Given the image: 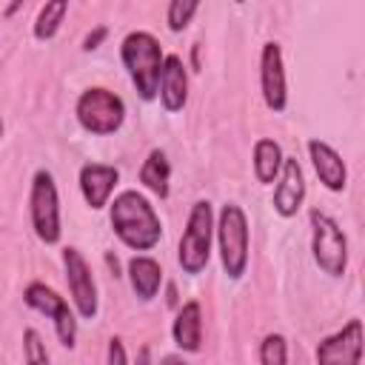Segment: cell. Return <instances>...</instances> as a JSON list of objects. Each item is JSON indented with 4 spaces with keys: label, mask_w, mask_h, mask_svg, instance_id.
I'll use <instances>...</instances> for the list:
<instances>
[{
    "label": "cell",
    "mask_w": 365,
    "mask_h": 365,
    "mask_svg": "<svg viewBox=\"0 0 365 365\" xmlns=\"http://www.w3.org/2000/svg\"><path fill=\"white\" fill-rule=\"evenodd\" d=\"M108 222L117 240L131 251H151L163 237V222L145 194L128 188L108 202Z\"/></svg>",
    "instance_id": "obj_1"
},
{
    "label": "cell",
    "mask_w": 365,
    "mask_h": 365,
    "mask_svg": "<svg viewBox=\"0 0 365 365\" xmlns=\"http://www.w3.org/2000/svg\"><path fill=\"white\" fill-rule=\"evenodd\" d=\"M120 60L125 66V74L140 94V100L151 103L160 88V71H163V46L151 31H131L120 43Z\"/></svg>",
    "instance_id": "obj_2"
},
{
    "label": "cell",
    "mask_w": 365,
    "mask_h": 365,
    "mask_svg": "<svg viewBox=\"0 0 365 365\" xmlns=\"http://www.w3.org/2000/svg\"><path fill=\"white\" fill-rule=\"evenodd\" d=\"M211 240H214V208L208 200H197L188 211V220L177 245V262L182 274L197 277L205 271L211 259Z\"/></svg>",
    "instance_id": "obj_3"
},
{
    "label": "cell",
    "mask_w": 365,
    "mask_h": 365,
    "mask_svg": "<svg viewBox=\"0 0 365 365\" xmlns=\"http://www.w3.org/2000/svg\"><path fill=\"white\" fill-rule=\"evenodd\" d=\"M220 265L228 279H242L248 268V217L237 202H225L214 222Z\"/></svg>",
    "instance_id": "obj_4"
},
{
    "label": "cell",
    "mask_w": 365,
    "mask_h": 365,
    "mask_svg": "<svg viewBox=\"0 0 365 365\" xmlns=\"http://www.w3.org/2000/svg\"><path fill=\"white\" fill-rule=\"evenodd\" d=\"M74 114H77V123H80L83 131H88L94 137H108V134L123 128V123H125V103L111 88L91 86V88H86L77 97Z\"/></svg>",
    "instance_id": "obj_5"
},
{
    "label": "cell",
    "mask_w": 365,
    "mask_h": 365,
    "mask_svg": "<svg viewBox=\"0 0 365 365\" xmlns=\"http://www.w3.org/2000/svg\"><path fill=\"white\" fill-rule=\"evenodd\" d=\"M29 217H31V228L37 234L40 242L46 245H57L63 237V222H60V194L54 185L51 171L37 168L31 177V188H29Z\"/></svg>",
    "instance_id": "obj_6"
},
{
    "label": "cell",
    "mask_w": 365,
    "mask_h": 365,
    "mask_svg": "<svg viewBox=\"0 0 365 365\" xmlns=\"http://www.w3.org/2000/svg\"><path fill=\"white\" fill-rule=\"evenodd\" d=\"M308 222H311V254H314V262L319 265L322 274L328 277H342L345 268H348V240L339 228V222L314 208L308 214Z\"/></svg>",
    "instance_id": "obj_7"
},
{
    "label": "cell",
    "mask_w": 365,
    "mask_h": 365,
    "mask_svg": "<svg viewBox=\"0 0 365 365\" xmlns=\"http://www.w3.org/2000/svg\"><path fill=\"white\" fill-rule=\"evenodd\" d=\"M23 302L40 314H46L51 322H54V331H57V339L60 345L66 348H74L77 345V314L74 308L66 302V297H60L51 285L46 282H29L26 291H23Z\"/></svg>",
    "instance_id": "obj_8"
},
{
    "label": "cell",
    "mask_w": 365,
    "mask_h": 365,
    "mask_svg": "<svg viewBox=\"0 0 365 365\" xmlns=\"http://www.w3.org/2000/svg\"><path fill=\"white\" fill-rule=\"evenodd\" d=\"M63 268H66V282H68V294L74 302V311L80 319H94L100 311V299H97V282L91 274V265L86 262V257L80 254V248L66 245L63 248Z\"/></svg>",
    "instance_id": "obj_9"
},
{
    "label": "cell",
    "mask_w": 365,
    "mask_h": 365,
    "mask_svg": "<svg viewBox=\"0 0 365 365\" xmlns=\"http://www.w3.org/2000/svg\"><path fill=\"white\" fill-rule=\"evenodd\" d=\"M259 88H262L265 106L274 114H282L288 108V83H285L282 48L277 40H268L259 51Z\"/></svg>",
    "instance_id": "obj_10"
},
{
    "label": "cell",
    "mask_w": 365,
    "mask_h": 365,
    "mask_svg": "<svg viewBox=\"0 0 365 365\" xmlns=\"http://www.w3.org/2000/svg\"><path fill=\"white\" fill-rule=\"evenodd\" d=\"M362 359V322L351 319L336 334L317 345V365H359Z\"/></svg>",
    "instance_id": "obj_11"
},
{
    "label": "cell",
    "mask_w": 365,
    "mask_h": 365,
    "mask_svg": "<svg viewBox=\"0 0 365 365\" xmlns=\"http://www.w3.org/2000/svg\"><path fill=\"white\" fill-rule=\"evenodd\" d=\"M302 200H305V177H302V168H299L297 157H285L282 160V168H279V177H277V188H274L271 205H274V211L282 220H291L302 208Z\"/></svg>",
    "instance_id": "obj_12"
},
{
    "label": "cell",
    "mask_w": 365,
    "mask_h": 365,
    "mask_svg": "<svg viewBox=\"0 0 365 365\" xmlns=\"http://www.w3.org/2000/svg\"><path fill=\"white\" fill-rule=\"evenodd\" d=\"M77 182H80V194H83L86 205L91 211H100L108 205V200L120 182V171L106 163H86L77 174Z\"/></svg>",
    "instance_id": "obj_13"
},
{
    "label": "cell",
    "mask_w": 365,
    "mask_h": 365,
    "mask_svg": "<svg viewBox=\"0 0 365 365\" xmlns=\"http://www.w3.org/2000/svg\"><path fill=\"white\" fill-rule=\"evenodd\" d=\"M157 97L168 114H177L188 103V71L180 54H165L163 71H160V88Z\"/></svg>",
    "instance_id": "obj_14"
},
{
    "label": "cell",
    "mask_w": 365,
    "mask_h": 365,
    "mask_svg": "<svg viewBox=\"0 0 365 365\" xmlns=\"http://www.w3.org/2000/svg\"><path fill=\"white\" fill-rule=\"evenodd\" d=\"M308 157H311V165H314L319 182L328 191H345L348 168H345L342 157L336 154V148H331L325 140H308Z\"/></svg>",
    "instance_id": "obj_15"
},
{
    "label": "cell",
    "mask_w": 365,
    "mask_h": 365,
    "mask_svg": "<svg viewBox=\"0 0 365 365\" xmlns=\"http://www.w3.org/2000/svg\"><path fill=\"white\" fill-rule=\"evenodd\" d=\"M171 336H174V345L185 354H197L202 348V305L197 299H188L177 308Z\"/></svg>",
    "instance_id": "obj_16"
},
{
    "label": "cell",
    "mask_w": 365,
    "mask_h": 365,
    "mask_svg": "<svg viewBox=\"0 0 365 365\" xmlns=\"http://www.w3.org/2000/svg\"><path fill=\"white\" fill-rule=\"evenodd\" d=\"M128 282L140 302H151L163 285V265L148 254H134L128 259Z\"/></svg>",
    "instance_id": "obj_17"
},
{
    "label": "cell",
    "mask_w": 365,
    "mask_h": 365,
    "mask_svg": "<svg viewBox=\"0 0 365 365\" xmlns=\"http://www.w3.org/2000/svg\"><path fill=\"white\" fill-rule=\"evenodd\" d=\"M282 160H285L282 145L271 137H259L254 143V177H257V182H262V185L277 182Z\"/></svg>",
    "instance_id": "obj_18"
},
{
    "label": "cell",
    "mask_w": 365,
    "mask_h": 365,
    "mask_svg": "<svg viewBox=\"0 0 365 365\" xmlns=\"http://www.w3.org/2000/svg\"><path fill=\"white\" fill-rule=\"evenodd\" d=\"M168 180H171V165H168L165 151H163V148H151L148 157H145L143 165H140V182H143L154 197L165 200L168 191H171V188H168Z\"/></svg>",
    "instance_id": "obj_19"
},
{
    "label": "cell",
    "mask_w": 365,
    "mask_h": 365,
    "mask_svg": "<svg viewBox=\"0 0 365 365\" xmlns=\"http://www.w3.org/2000/svg\"><path fill=\"white\" fill-rule=\"evenodd\" d=\"M66 11H68V0H48V3L37 11L34 29H31L34 40H40V43L54 40V37H57V31H60V26H63Z\"/></svg>",
    "instance_id": "obj_20"
},
{
    "label": "cell",
    "mask_w": 365,
    "mask_h": 365,
    "mask_svg": "<svg viewBox=\"0 0 365 365\" xmlns=\"http://www.w3.org/2000/svg\"><path fill=\"white\" fill-rule=\"evenodd\" d=\"M259 365H288V342L282 334H265L259 342Z\"/></svg>",
    "instance_id": "obj_21"
},
{
    "label": "cell",
    "mask_w": 365,
    "mask_h": 365,
    "mask_svg": "<svg viewBox=\"0 0 365 365\" xmlns=\"http://www.w3.org/2000/svg\"><path fill=\"white\" fill-rule=\"evenodd\" d=\"M197 11H200L197 0H171L168 9H165V23H168L171 31H182Z\"/></svg>",
    "instance_id": "obj_22"
},
{
    "label": "cell",
    "mask_w": 365,
    "mask_h": 365,
    "mask_svg": "<svg viewBox=\"0 0 365 365\" xmlns=\"http://www.w3.org/2000/svg\"><path fill=\"white\" fill-rule=\"evenodd\" d=\"M23 359H26V365H51L46 342H43L37 328H26L23 331Z\"/></svg>",
    "instance_id": "obj_23"
},
{
    "label": "cell",
    "mask_w": 365,
    "mask_h": 365,
    "mask_svg": "<svg viewBox=\"0 0 365 365\" xmlns=\"http://www.w3.org/2000/svg\"><path fill=\"white\" fill-rule=\"evenodd\" d=\"M106 365H128V354L120 336H111L106 345Z\"/></svg>",
    "instance_id": "obj_24"
},
{
    "label": "cell",
    "mask_w": 365,
    "mask_h": 365,
    "mask_svg": "<svg viewBox=\"0 0 365 365\" xmlns=\"http://www.w3.org/2000/svg\"><path fill=\"white\" fill-rule=\"evenodd\" d=\"M108 37V29L106 26H94L86 37H83V51H94V48H100V43Z\"/></svg>",
    "instance_id": "obj_25"
},
{
    "label": "cell",
    "mask_w": 365,
    "mask_h": 365,
    "mask_svg": "<svg viewBox=\"0 0 365 365\" xmlns=\"http://www.w3.org/2000/svg\"><path fill=\"white\" fill-rule=\"evenodd\" d=\"M137 365H151V351H148V345H143V348L137 351Z\"/></svg>",
    "instance_id": "obj_26"
},
{
    "label": "cell",
    "mask_w": 365,
    "mask_h": 365,
    "mask_svg": "<svg viewBox=\"0 0 365 365\" xmlns=\"http://www.w3.org/2000/svg\"><path fill=\"white\" fill-rule=\"evenodd\" d=\"M160 365H188L182 356H174V354H168V356H163L160 359Z\"/></svg>",
    "instance_id": "obj_27"
},
{
    "label": "cell",
    "mask_w": 365,
    "mask_h": 365,
    "mask_svg": "<svg viewBox=\"0 0 365 365\" xmlns=\"http://www.w3.org/2000/svg\"><path fill=\"white\" fill-rule=\"evenodd\" d=\"M191 66H194V71H200V43L191 46Z\"/></svg>",
    "instance_id": "obj_28"
},
{
    "label": "cell",
    "mask_w": 365,
    "mask_h": 365,
    "mask_svg": "<svg viewBox=\"0 0 365 365\" xmlns=\"http://www.w3.org/2000/svg\"><path fill=\"white\" fill-rule=\"evenodd\" d=\"M168 305H171V308L177 305V291H174V285H168Z\"/></svg>",
    "instance_id": "obj_29"
},
{
    "label": "cell",
    "mask_w": 365,
    "mask_h": 365,
    "mask_svg": "<svg viewBox=\"0 0 365 365\" xmlns=\"http://www.w3.org/2000/svg\"><path fill=\"white\" fill-rule=\"evenodd\" d=\"M20 6H23V3H20V0H17V3H11V6H6V17H9V14H14V11H17V9H20Z\"/></svg>",
    "instance_id": "obj_30"
},
{
    "label": "cell",
    "mask_w": 365,
    "mask_h": 365,
    "mask_svg": "<svg viewBox=\"0 0 365 365\" xmlns=\"http://www.w3.org/2000/svg\"><path fill=\"white\" fill-rule=\"evenodd\" d=\"M0 143H3V117H0Z\"/></svg>",
    "instance_id": "obj_31"
}]
</instances>
